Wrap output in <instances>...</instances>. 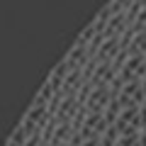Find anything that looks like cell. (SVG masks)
Returning <instances> with one entry per match:
<instances>
[{
	"label": "cell",
	"instance_id": "cell-1",
	"mask_svg": "<svg viewBox=\"0 0 146 146\" xmlns=\"http://www.w3.org/2000/svg\"><path fill=\"white\" fill-rule=\"evenodd\" d=\"M144 131H146V127H144Z\"/></svg>",
	"mask_w": 146,
	"mask_h": 146
}]
</instances>
